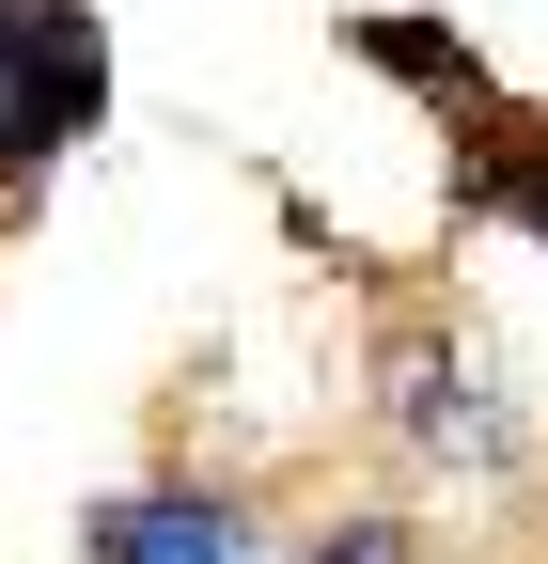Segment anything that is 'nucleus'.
<instances>
[{
	"instance_id": "obj_1",
	"label": "nucleus",
	"mask_w": 548,
	"mask_h": 564,
	"mask_svg": "<svg viewBox=\"0 0 548 564\" xmlns=\"http://www.w3.org/2000/svg\"><path fill=\"white\" fill-rule=\"evenodd\" d=\"M110 126V17L95 0H0V188H47Z\"/></svg>"
},
{
	"instance_id": "obj_2",
	"label": "nucleus",
	"mask_w": 548,
	"mask_h": 564,
	"mask_svg": "<svg viewBox=\"0 0 548 564\" xmlns=\"http://www.w3.org/2000/svg\"><path fill=\"white\" fill-rule=\"evenodd\" d=\"M79 564H298V549L266 533V502H235L204 470H157V486H110L79 518Z\"/></svg>"
},
{
	"instance_id": "obj_3",
	"label": "nucleus",
	"mask_w": 548,
	"mask_h": 564,
	"mask_svg": "<svg viewBox=\"0 0 548 564\" xmlns=\"http://www.w3.org/2000/svg\"><path fill=\"white\" fill-rule=\"evenodd\" d=\"M392 440L424 455V470H502L517 423H502L486 361H454V345H392Z\"/></svg>"
},
{
	"instance_id": "obj_4",
	"label": "nucleus",
	"mask_w": 548,
	"mask_h": 564,
	"mask_svg": "<svg viewBox=\"0 0 548 564\" xmlns=\"http://www.w3.org/2000/svg\"><path fill=\"white\" fill-rule=\"evenodd\" d=\"M298 564H407V533H392V518H329Z\"/></svg>"
},
{
	"instance_id": "obj_5",
	"label": "nucleus",
	"mask_w": 548,
	"mask_h": 564,
	"mask_svg": "<svg viewBox=\"0 0 548 564\" xmlns=\"http://www.w3.org/2000/svg\"><path fill=\"white\" fill-rule=\"evenodd\" d=\"M486 188H502V204H517V220H533V236H548V141H517V158H502V173H486Z\"/></svg>"
}]
</instances>
